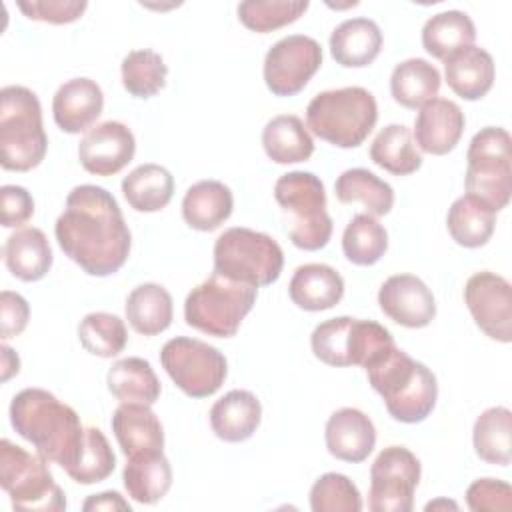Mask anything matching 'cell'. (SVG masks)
<instances>
[{
	"instance_id": "c3c4849f",
	"label": "cell",
	"mask_w": 512,
	"mask_h": 512,
	"mask_svg": "<svg viewBox=\"0 0 512 512\" xmlns=\"http://www.w3.org/2000/svg\"><path fill=\"white\" fill-rule=\"evenodd\" d=\"M30 306L24 296L18 292L2 290L0 294V338L6 342L8 338L20 336L28 326Z\"/></svg>"
},
{
	"instance_id": "d6986e66",
	"label": "cell",
	"mask_w": 512,
	"mask_h": 512,
	"mask_svg": "<svg viewBox=\"0 0 512 512\" xmlns=\"http://www.w3.org/2000/svg\"><path fill=\"white\" fill-rule=\"evenodd\" d=\"M324 440L328 452L350 464L364 462L376 446V428L368 414L358 408H340L330 414Z\"/></svg>"
},
{
	"instance_id": "7dc6e473",
	"label": "cell",
	"mask_w": 512,
	"mask_h": 512,
	"mask_svg": "<svg viewBox=\"0 0 512 512\" xmlns=\"http://www.w3.org/2000/svg\"><path fill=\"white\" fill-rule=\"evenodd\" d=\"M34 216V198L24 186L4 184L0 188V220L4 228L26 224Z\"/></svg>"
},
{
	"instance_id": "f907efd6",
	"label": "cell",
	"mask_w": 512,
	"mask_h": 512,
	"mask_svg": "<svg viewBox=\"0 0 512 512\" xmlns=\"http://www.w3.org/2000/svg\"><path fill=\"white\" fill-rule=\"evenodd\" d=\"M0 352H2V382H6L14 374H18L20 358H18V354L6 342L0 346Z\"/></svg>"
},
{
	"instance_id": "52a82bcc",
	"label": "cell",
	"mask_w": 512,
	"mask_h": 512,
	"mask_svg": "<svg viewBox=\"0 0 512 512\" xmlns=\"http://www.w3.org/2000/svg\"><path fill=\"white\" fill-rule=\"evenodd\" d=\"M284 252L280 244L258 230L234 226L214 242V272L254 288L268 286L280 278Z\"/></svg>"
},
{
	"instance_id": "d4e9b609",
	"label": "cell",
	"mask_w": 512,
	"mask_h": 512,
	"mask_svg": "<svg viewBox=\"0 0 512 512\" xmlns=\"http://www.w3.org/2000/svg\"><path fill=\"white\" fill-rule=\"evenodd\" d=\"M382 50L380 26L370 18H348L330 34V54L342 68H364Z\"/></svg>"
},
{
	"instance_id": "ba28073f",
	"label": "cell",
	"mask_w": 512,
	"mask_h": 512,
	"mask_svg": "<svg viewBox=\"0 0 512 512\" xmlns=\"http://www.w3.org/2000/svg\"><path fill=\"white\" fill-rule=\"evenodd\" d=\"M466 194L500 212L512 194V138L500 126L476 132L466 152Z\"/></svg>"
},
{
	"instance_id": "816d5d0a",
	"label": "cell",
	"mask_w": 512,
	"mask_h": 512,
	"mask_svg": "<svg viewBox=\"0 0 512 512\" xmlns=\"http://www.w3.org/2000/svg\"><path fill=\"white\" fill-rule=\"evenodd\" d=\"M438 508H452V510H458V504L454 502V500H444V498H440V500H432V502H428L426 506H424V510L426 512H430V510H438Z\"/></svg>"
},
{
	"instance_id": "484cf974",
	"label": "cell",
	"mask_w": 512,
	"mask_h": 512,
	"mask_svg": "<svg viewBox=\"0 0 512 512\" xmlns=\"http://www.w3.org/2000/svg\"><path fill=\"white\" fill-rule=\"evenodd\" d=\"M4 264L22 282L42 280L52 268V248L40 228L26 226L12 232L2 248Z\"/></svg>"
},
{
	"instance_id": "6da1fadb",
	"label": "cell",
	"mask_w": 512,
	"mask_h": 512,
	"mask_svg": "<svg viewBox=\"0 0 512 512\" xmlns=\"http://www.w3.org/2000/svg\"><path fill=\"white\" fill-rule=\"evenodd\" d=\"M60 250L90 276L118 272L132 248V234L116 198L102 186L80 184L54 224Z\"/></svg>"
},
{
	"instance_id": "5bb4252c",
	"label": "cell",
	"mask_w": 512,
	"mask_h": 512,
	"mask_svg": "<svg viewBox=\"0 0 512 512\" xmlns=\"http://www.w3.org/2000/svg\"><path fill=\"white\" fill-rule=\"evenodd\" d=\"M322 66V46L304 34L280 38L264 56V82L274 96H296Z\"/></svg>"
},
{
	"instance_id": "30bf717a",
	"label": "cell",
	"mask_w": 512,
	"mask_h": 512,
	"mask_svg": "<svg viewBox=\"0 0 512 512\" xmlns=\"http://www.w3.org/2000/svg\"><path fill=\"white\" fill-rule=\"evenodd\" d=\"M0 486L10 496L14 510H66V496L56 484L48 460L12 444L8 438L0 440Z\"/></svg>"
},
{
	"instance_id": "3957f363",
	"label": "cell",
	"mask_w": 512,
	"mask_h": 512,
	"mask_svg": "<svg viewBox=\"0 0 512 512\" xmlns=\"http://www.w3.org/2000/svg\"><path fill=\"white\" fill-rule=\"evenodd\" d=\"M364 370L396 422L418 424L432 414L438 400L434 372L396 344L378 354Z\"/></svg>"
},
{
	"instance_id": "7a4b0ae2",
	"label": "cell",
	"mask_w": 512,
	"mask_h": 512,
	"mask_svg": "<svg viewBox=\"0 0 512 512\" xmlns=\"http://www.w3.org/2000/svg\"><path fill=\"white\" fill-rule=\"evenodd\" d=\"M10 424L38 454L64 470L76 464L86 438L76 410L42 388H24L12 398Z\"/></svg>"
},
{
	"instance_id": "7c38bea8",
	"label": "cell",
	"mask_w": 512,
	"mask_h": 512,
	"mask_svg": "<svg viewBox=\"0 0 512 512\" xmlns=\"http://www.w3.org/2000/svg\"><path fill=\"white\" fill-rule=\"evenodd\" d=\"M160 364L170 380L190 398H208L228 376L224 354L198 338L176 336L160 350Z\"/></svg>"
},
{
	"instance_id": "8992f818",
	"label": "cell",
	"mask_w": 512,
	"mask_h": 512,
	"mask_svg": "<svg viewBox=\"0 0 512 512\" xmlns=\"http://www.w3.org/2000/svg\"><path fill=\"white\" fill-rule=\"evenodd\" d=\"M274 198L290 216L286 228L296 248L314 252L330 242L334 226L326 212L324 184L316 174L304 170L282 174L274 184Z\"/></svg>"
},
{
	"instance_id": "4fadbf2b",
	"label": "cell",
	"mask_w": 512,
	"mask_h": 512,
	"mask_svg": "<svg viewBox=\"0 0 512 512\" xmlns=\"http://www.w3.org/2000/svg\"><path fill=\"white\" fill-rule=\"evenodd\" d=\"M422 466L404 446H386L370 466L368 508L372 512H410Z\"/></svg>"
},
{
	"instance_id": "e0dca14e",
	"label": "cell",
	"mask_w": 512,
	"mask_h": 512,
	"mask_svg": "<svg viewBox=\"0 0 512 512\" xmlns=\"http://www.w3.org/2000/svg\"><path fill=\"white\" fill-rule=\"evenodd\" d=\"M380 310L404 328H424L436 316L432 290L414 274H394L378 290Z\"/></svg>"
},
{
	"instance_id": "ab89813d",
	"label": "cell",
	"mask_w": 512,
	"mask_h": 512,
	"mask_svg": "<svg viewBox=\"0 0 512 512\" xmlns=\"http://www.w3.org/2000/svg\"><path fill=\"white\" fill-rule=\"evenodd\" d=\"M122 86L134 98H152L166 86L168 66L164 58L148 48L132 50L120 64Z\"/></svg>"
},
{
	"instance_id": "cb8c5ba5",
	"label": "cell",
	"mask_w": 512,
	"mask_h": 512,
	"mask_svg": "<svg viewBox=\"0 0 512 512\" xmlns=\"http://www.w3.org/2000/svg\"><path fill=\"white\" fill-rule=\"evenodd\" d=\"M288 294L290 300L302 310H330L344 296V280L332 266L310 262L294 270L288 284Z\"/></svg>"
},
{
	"instance_id": "5b68a950",
	"label": "cell",
	"mask_w": 512,
	"mask_h": 512,
	"mask_svg": "<svg viewBox=\"0 0 512 512\" xmlns=\"http://www.w3.org/2000/svg\"><path fill=\"white\" fill-rule=\"evenodd\" d=\"M48 136L42 124V106L26 86L0 90V164L4 170L28 172L46 156Z\"/></svg>"
},
{
	"instance_id": "74e56055",
	"label": "cell",
	"mask_w": 512,
	"mask_h": 512,
	"mask_svg": "<svg viewBox=\"0 0 512 512\" xmlns=\"http://www.w3.org/2000/svg\"><path fill=\"white\" fill-rule=\"evenodd\" d=\"M496 226V212L480 200L464 194L452 202L446 214V228L452 240L464 248L484 246Z\"/></svg>"
},
{
	"instance_id": "4316f807",
	"label": "cell",
	"mask_w": 512,
	"mask_h": 512,
	"mask_svg": "<svg viewBox=\"0 0 512 512\" xmlns=\"http://www.w3.org/2000/svg\"><path fill=\"white\" fill-rule=\"evenodd\" d=\"M232 190L220 180H200L192 184L182 198V218L198 232L220 228L232 214Z\"/></svg>"
},
{
	"instance_id": "bcb514c9",
	"label": "cell",
	"mask_w": 512,
	"mask_h": 512,
	"mask_svg": "<svg viewBox=\"0 0 512 512\" xmlns=\"http://www.w3.org/2000/svg\"><path fill=\"white\" fill-rule=\"evenodd\" d=\"M466 504L472 512H498L512 508V488L498 478H478L466 490Z\"/></svg>"
},
{
	"instance_id": "1f68e13d",
	"label": "cell",
	"mask_w": 512,
	"mask_h": 512,
	"mask_svg": "<svg viewBox=\"0 0 512 512\" xmlns=\"http://www.w3.org/2000/svg\"><path fill=\"white\" fill-rule=\"evenodd\" d=\"M442 78L434 64L424 58H408L390 74V94L396 104L416 110L438 96Z\"/></svg>"
},
{
	"instance_id": "d6a6232c",
	"label": "cell",
	"mask_w": 512,
	"mask_h": 512,
	"mask_svg": "<svg viewBox=\"0 0 512 512\" xmlns=\"http://www.w3.org/2000/svg\"><path fill=\"white\" fill-rule=\"evenodd\" d=\"M122 194L136 212H158L174 196V176L168 168L148 162L136 166L122 180Z\"/></svg>"
},
{
	"instance_id": "d590c367",
	"label": "cell",
	"mask_w": 512,
	"mask_h": 512,
	"mask_svg": "<svg viewBox=\"0 0 512 512\" xmlns=\"http://www.w3.org/2000/svg\"><path fill=\"white\" fill-rule=\"evenodd\" d=\"M474 452L494 466H508L512 460V412L506 406L484 410L472 428Z\"/></svg>"
},
{
	"instance_id": "9c48e42d",
	"label": "cell",
	"mask_w": 512,
	"mask_h": 512,
	"mask_svg": "<svg viewBox=\"0 0 512 512\" xmlns=\"http://www.w3.org/2000/svg\"><path fill=\"white\" fill-rule=\"evenodd\" d=\"M258 288L232 282L216 272L190 290L184 300V320L198 332L232 338L254 308Z\"/></svg>"
},
{
	"instance_id": "836d02e7",
	"label": "cell",
	"mask_w": 512,
	"mask_h": 512,
	"mask_svg": "<svg viewBox=\"0 0 512 512\" xmlns=\"http://www.w3.org/2000/svg\"><path fill=\"white\" fill-rule=\"evenodd\" d=\"M476 40V26L462 10H446L430 16L422 26V46L438 60H446L454 52L472 46Z\"/></svg>"
},
{
	"instance_id": "f1b7e54d",
	"label": "cell",
	"mask_w": 512,
	"mask_h": 512,
	"mask_svg": "<svg viewBox=\"0 0 512 512\" xmlns=\"http://www.w3.org/2000/svg\"><path fill=\"white\" fill-rule=\"evenodd\" d=\"M124 312L134 332L142 336H156L172 324V296L162 284L144 282L132 288L126 298Z\"/></svg>"
},
{
	"instance_id": "ac0fdd59",
	"label": "cell",
	"mask_w": 512,
	"mask_h": 512,
	"mask_svg": "<svg viewBox=\"0 0 512 512\" xmlns=\"http://www.w3.org/2000/svg\"><path fill=\"white\" fill-rule=\"evenodd\" d=\"M464 112L448 98H432L420 106L414 120V142L432 156H444L456 148L464 132Z\"/></svg>"
},
{
	"instance_id": "83f0119b",
	"label": "cell",
	"mask_w": 512,
	"mask_h": 512,
	"mask_svg": "<svg viewBox=\"0 0 512 512\" xmlns=\"http://www.w3.org/2000/svg\"><path fill=\"white\" fill-rule=\"evenodd\" d=\"M122 480L134 502L156 504L172 486V466L162 450L136 454L126 460Z\"/></svg>"
},
{
	"instance_id": "7402d4cb",
	"label": "cell",
	"mask_w": 512,
	"mask_h": 512,
	"mask_svg": "<svg viewBox=\"0 0 512 512\" xmlns=\"http://www.w3.org/2000/svg\"><path fill=\"white\" fill-rule=\"evenodd\" d=\"M210 428L224 442H244L262 420V404L250 390H230L210 408Z\"/></svg>"
},
{
	"instance_id": "60d3db41",
	"label": "cell",
	"mask_w": 512,
	"mask_h": 512,
	"mask_svg": "<svg viewBox=\"0 0 512 512\" xmlns=\"http://www.w3.org/2000/svg\"><path fill=\"white\" fill-rule=\"evenodd\" d=\"M78 340L86 352L98 358H114L128 344L126 324L110 312H90L78 324Z\"/></svg>"
},
{
	"instance_id": "4dcf8cb0",
	"label": "cell",
	"mask_w": 512,
	"mask_h": 512,
	"mask_svg": "<svg viewBox=\"0 0 512 512\" xmlns=\"http://www.w3.org/2000/svg\"><path fill=\"white\" fill-rule=\"evenodd\" d=\"M262 148L276 164L306 162L314 152V140L304 122L294 114H280L266 122Z\"/></svg>"
},
{
	"instance_id": "603a6c76",
	"label": "cell",
	"mask_w": 512,
	"mask_h": 512,
	"mask_svg": "<svg viewBox=\"0 0 512 512\" xmlns=\"http://www.w3.org/2000/svg\"><path fill=\"white\" fill-rule=\"evenodd\" d=\"M444 76L456 96L474 102L490 92L496 66L488 50L472 44L444 60Z\"/></svg>"
},
{
	"instance_id": "9a60e30c",
	"label": "cell",
	"mask_w": 512,
	"mask_h": 512,
	"mask_svg": "<svg viewBox=\"0 0 512 512\" xmlns=\"http://www.w3.org/2000/svg\"><path fill=\"white\" fill-rule=\"evenodd\" d=\"M464 302L476 326L492 340H512V286L490 270L472 274L464 284Z\"/></svg>"
},
{
	"instance_id": "f35d334b",
	"label": "cell",
	"mask_w": 512,
	"mask_h": 512,
	"mask_svg": "<svg viewBox=\"0 0 512 512\" xmlns=\"http://www.w3.org/2000/svg\"><path fill=\"white\" fill-rule=\"evenodd\" d=\"M388 250L386 228L370 214H356L344 228L342 252L356 266L376 264Z\"/></svg>"
},
{
	"instance_id": "e575fe53",
	"label": "cell",
	"mask_w": 512,
	"mask_h": 512,
	"mask_svg": "<svg viewBox=\"0 0 512 512\" xmlns=\"http://www.w3.org/2000/svg\"><path fill=\"white\" fill-rule=\"evenodd\" d=\"M334 194L342 204L360 202L366 214L386 216L394 206V190L366 168H348L334 182Z\"/></svg>"
},
{
	"instance_id": "2e32d148",
	"label": "cell",
	"mask_w": 512,
	"mask_h": 512,
	"mask_svg": "<svg viewBox=\"0 0 512 512\" xmlns=\"http://www.w3.org/2000/svg\"><path fill=\"white\" fill-rule=\"evenodd\" d=\"M134 152V134L118 120H106L92 126L78 144V160L82 168L94 176L118 174L132 162Z\"/></svg>"
},
{
	"instance_id": "ee69618b",
	"label": "cell",
	"mask_w": 512,
	"mask_h": 512,
	"mask_svg": "<svg viewBox=\"0 0 512 512\" xmlns=\"http://www.w3.org/2000/svg\"><path fill=\"white\" fill-rule=\"evenodd\" d=\"M310 508L312 512H360L362 496L348 476L326 472L310 488Z\"/></svg>"
},
{
	"instance_id": "277c9868",
	"label": "cell",
	"mask_w": 512,
	"mask_h": 512,
	"mask_svg": "<svg viewBox=\"0 0 512 512\" xmlns=\"http://www.w3.org/2000/svg\"><path fill=\"white\" fill-rule=\"evenodd\" d=\"M376 120V98L362 86L318 92L306 108L310 132L338 148L360 146L376 126Z\"/></svg>"
},
{
	"instance_id": "8fae6325",
	"label": "cell",
	"mask_w": 512,
	"mask_h": 512,
	"mask_svg": "<svg viewBox=\"0 0 512 512\" xmlns=\"http://www.w3.org/2000/svg\"><path fill=\"white\" fill-rule=\"evenodd\" d=\"M310 346L314 356L328 366L366 368L378 354L394 346V338L388 328L374 320L338 316L312 330Z\"/></svg>"
},
{
	"instance_id": "8d00e7d4",
	"label": "cell",
	"mask_w": 512,
	"mask_h": 512,
	"mask_svg": "<svg viewBox=\"0 0 512 512\" xmlns=\"http://www.w3.org/2000/svg\"><path fill=\"white\" fill-rule=\"evenodd\" d=\"M370 160L394 176L414 174L422 166V154L404 124H388L376 134L370 144Z\"/></svg>"
},
{
	"instance_id": "44dd1931",
	"label": "cell",
	"mask_w": 512,
	"mask_h": 512,
	"mask_svg": "<svg viewBox=\"0 0 512 512\" xmlns=\"http://www.w3.org/2000/svg\"><path fill=\"white\" fill-rule=\"evenodd\" d=\"M114 438L126 458L160 452L164 448V428L148 404L122 402L110 420Z\"/></svg>"
},
{
	"instance_id": "681fc988",
	"label": "cell",
	"mask_w": 512,
	"mask_h": 512,
	"mask_svg": "<svg viewBox=\"0 0 512 512\" xmlns=\"http://www.w3.org/2000/svg\"><path fill=\"white\" fill-rule=\"evenodd\" d=\"M82 510L84 512H96V510H124V512H130L132 506L114 490H108V492H100V494H92L84 500L82 504Z\"/></svg>"
},
{
	"instance_id": "b9f144b4",
	"label": "cell",
	"mask_w": 512,
	"mask_h": 512,
	"mask_svg": "<svg viewBox=\"0 0 512 512\" xmlns=\"http://www.w3.org/2000/svg\"><path fill=\"white\" fill-rule=\"evenodd\" d=\"M308 0H244L238 4V20L256 34H268L296 22L306 10Z\"/></svg>"
},
{
	"instance_id": "7bdbcfd3",
	"label": "cell",
	"mask_w": 512,
	"mask_h": 512,
	"mask_svg": "<svg viewBox=\"0 0 512 512\" xmlns=\"http://www.w3.org/2000/svg\"><path fill=\"white\" fill-rule=\"evenodd\" d=\"M116 468V454L100 428L88 426L82 452L66 474L78 484H96L106 480Z\"/></svg>"
},
{
	"instance_id": "f6af8a7d",
	"label": "cell",
	"mask_w": 512,
	"mask_h": 512,
	"mask_svg": "<svg viewBox=\"0 0 512 512\" xmlns=\"http://www.w3.org/2000/svg\"><path fill=\"white\" fill-rule=\"evenodd\" d=\"M16 6L26 18L48 24H70L82 18L88 8L84 0H18Z\"/></svg>"
},
{
	"instance_id": "ffe728a7",
	"label": "cell",
	"mask_w": 512,
	"mask_h": 512,
	"mask_svg": "<svg viewBox=\"0 0 512 512\" xmlns=\"http://www.w3.org/2000/svg\"><path fill=\"white\" fill-rule=\"evenodd\" d=\"M104 108L102 88L90 78H72L60 84L52 98V116L66 134L90 130Z\"/></svg>"
},
{
	"instance_id": "f546056e",
	"label": "cell",
	"mask_w": 512,
	"mask_h": 512,
	"mask_svg": "<svg viewBox=\"0 0 512 512\" xmlns=\"http://www.w3.org/2000/svg\"><path fill=\"white\" fill-rule=\"evenodd\" d=\"M106 384L116 400L148 406L156 404L162 392L152 364L138 356L116 360L106 374Z\"/></svg>"
}]
</instances>
